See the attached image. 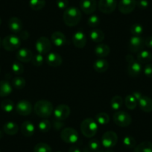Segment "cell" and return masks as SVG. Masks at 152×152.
Returning a JSON list of instances; mask_svg holds the SVG:
<instances>
[{
    "label": "cell",
    "instance_id": "cell-5",
    "mask_svg": "<svg viewBox=\"0 0 152 152\" xmlns=\"http://www.w3.org/2000/svg\"><path fill=\"white\" fill-rule=\"evenodd\" d=\"M113 121L118 126L125 128L131 125L132 119L128 113L123 110H117L113 114Z\"/></svg>",
    "mask_w": 152,
    "mask_h": 152
},
{
    "label": "cell",
    "instance_id": "cell-39",
    "mask_svg": "<svg viewBox=\"0 0 152 152\" xmlns=\"http://www.w3.org/2000/svg\"><path fill=\"white\" fill-rule=\"evenodd\" d=\"M101 148V142L99 140L97 139H92L89 141L88 142V148L90 149L91 151H97L100 150Z\"/></svg>",
    "mask_w": 152,
    "mask_h": 152
},
{
    "label": "cell",
    "instance_id": "cell-1",
    "mask_svg": "<svg viewBox=\"0 0 152 152\" xmlns=\"http://www.w3.org/2000/svg\"><path fill=\"white\" fill-rule=\"evenodd\" d=\"M82 18L81 12L75 7H69L64 11V22L69 27H74L77 26Z\"/></svg>",
    "mask_w": 152,
    "mask_h": 152
},
{
    "label": "cell",
    "instance_id": "cell-31",
    "mask_svg": "<svg viewBox=\"0 0 152 152\" xmlns=\"http://www.w3.org/2000/svg\"><path fill=\"white\" fill-rule=\"evenodd\" d=\"M95 120L96 121L98 124L101 125H107L110 122V116L107 113H99L96 116Z\"/></svg>",
    "mask_w": 152,
    "mask_h": 152
},
{
    "label": "cell",
    "instance_id": "cell-23",
    "mask_svg": "<svg viewBox=\"0 0 152 152\" xmlns=\"http://www.w3.org/2000/svg\"><path fill=\"white\" fill-rule=\"evenodd\" d=\"M109 67V64L107 61L104 58H99L96 60L93 64V68L96 72L99 73H104L108 69Z\"/></svg>",
    "mask_w": 152,
    "mask_h": 152
},
{
    "label": "cell",
    "instance_id": "cell-12",
    "mask_svg": "<svg viewBox=\"0 0 152 152\" xmlns=\"http://www.w3.org/2000/svg\"><path fill=\"white\" fill-rule=\"evenodd\" d=\"M145 46V40L140 36H134L130 39L129 49L131 52H137L142 50Z\"/></svg>",
    "mask_w": 152,
    "mask_h": 152
},
{
    "label": "cell",
    "instance_id": "cell-11",
    "mask_svg": "<svg viewBox=\"0 0 152 152\" xmlns=\"http://www.w3.org/2000/svg\"><path fill=\"white\" fill-rule=\"evenodd\" d=\"M137 6L136 0H120L118 5L119 11L122 14H131Z\"/></svg>",
    "mask_w": 152,
    "mask_h": 152
},
{
    "label": "cell",
    "instance_id": "cell-34",
    "mask_svg": "<svg viewBox=\"0 0 152 152\" xmlns=\"http://www.w3.org/2000/svg\"><path fill=\"white\" fill-rule=\"evenodd\" d=\"M1 108L6 113L12 112L14 108V103L11 99H5L1 102Z\"/></svg>",
    "mask_w": 152,
    "mask_h": 152
},
{
    "label": "cell",
    "instance_id": "cell-38",
    "mask_svg": "<svg viewBox=\"0 0 152 152\" xmlns=\"http://www.w3.org/2000/svg\"><path fill=\"white\" fill-rule=\"evenodd\" d=\"M123 145L127 148H133L136 147L137 142L136 140L131 136H126L123 139Z\"/></svg>",
    "mask_w": 152,
    "mask_h": 152
},
{
    "label": "cell",
    "instance_id": "cell-56",
    "mask_svg": "<svg viewBox=\"0 0 152 152\" xmlns=\"http://www.w3.org/2000/svg\"><path fill=\"white\" fill-rule=\"evenodd\" d=\"M2 24V19L0 18V25Z\"/></svg>",
    "mask_w": 152,
    "mask_h": 152
},
{
    "label": "cell",
    "instance_id": "cell-2",
    "mask_svg": "<svg viewBox=\"0 0 152 152\" xmlns=\"http://www.w3.org/2000/svg\"><path fill=\"white\" fill-rule=\"evenodd\" d=\"M34 113L39 117L46 119L52 114L54 111L53 104L47 100H40L35 103Z\"/></svg>",
    "mask_w": 152,
    "mask_h": 152
},
{
    "label": "cell",
    "instance_id": "cell-37",
    "mask_svg": "<svg viewBox=\"0 0 152 152\" xmlns=\"http://www.w3.org/2000/svg\"><path fill=\"white\" fill-rule=\"evenodd\" d=\"M38 127H39V129H40L41 132L46 133L50 131L51 128H52V124H51V122L48 119H45L40 121L39 125H38Z\"/></svg>",
    "mask_w": 152,
    "mask_h": 152
},
{
    "label": "cell",
    "instance_id": "cell-9",
    "mask_svg": "<svg viewBox=\"0 0 152 152\" xmlns=\"http://www.w3.org/2000/svg\"><path fill=\"white\" fill-rule=\"evenodd\" d=\"M117 7L116 0H99L98 8L103 14H109L113 12Z\"/></svg>",
    "mask_w": 152,
    "mask_h": 152
},
{
    "label": "cell",
    "instance_id": "cell-20",
    "mask_svg": "<svg viewBox=\"0 0 152 152\" xmlns=\"http://www.w3.org/2000/svg\"><path fill=\"white\" fill-rule=\"evenodd\" d=\"M142 72V65L138 61H134L128 64V73L132 78H137Z\"/></svg>",
    "mask_w": 152,
    "mask_h": 152
},
{
    "label": "cell",
    "instance_id": "cell-43",
    "mask_svg": "<svg viewBox=\"0 0 152 152\" xmlns=\"http://www.w3.org/2000/svg\"><path fill=\"white\" fill-rule=\"evenodd\" d=\"M100 19L97 15H91L87 20V25L91 28H96L100 24Z\"/></svg>",
    "mask_w": 152,
    "mask_h": 152
},
{
    "label": "cell",
    "instance_id": "cell-36",
    "mask_svg": "<svg viewBox=\"0 0 152 152\" xmlns=\"http://www.w3.org/2000/svg\"><path fill=\"white\" fill-rule=\"evenodd\" d=\"M26 80L22 77H15L12 81V84L14 86V88L17 89V90H22L26 87Z\"/></svg>",
    "mask_w": 152,
    "mask_h": 152
},
{
    "label": "cell",
    "instance_id": "cell-50",
    "mask_svg": "<svg viewBox=\"0 0 152 152\" xmlns=\"http://www.w3.org/2000/svg\"><path fill=\"white\" fill-rule=\"evenodd\" d=\"M68 152H81V149L78 147V146L72 145L69 148Z\"/></svg>",
    "mask_w": 152,
    "mask_h": 152
},
{
    "label": "cell",
    "instance_id": "cell-29",
    "mask_svg": "<svg viewBox=\"0 0 152 152\" xmlns=\"http://www.w3.org/2000/svg\"><path fill=\"white\" fill-rule=\"evenodd\" d=\"M134 152H152V142L145 141L140 143L135 147Z\"/></svg>",
    "mask_w": 152,
    "mask_h": 152
},
{
    "label": "cell",
    "instance_id": "cell-30",
    "mask_svg": "<svg viewBox=\"0 0 152 152\" xmlns=\"http://www.w3.org/2000/svg\"><path fill=\"white\" fill-rule=\"evenodd\" d=\"M123 105V99L119 96H115L110 100V107L113 110H119Z\"/></svg>",
    "mask_w": 152,
    "mask_h": 152
},
{
    "label": "cell",
    "instance_id": "cell-27",
    "mask_svg": "<svg viewBox=\"0 0 152 152\" xmlns=\"http://www.w3.org/2000/svg\"><path fill=\"white\" fill-rule=\"evenodd\" d=\"M137 58L140 64H148L152 60V54L149 51L142 50L137 53Z\"/></svg>",
    "mask_w": 152,
    "mask_h": 152
},
{
    "label": "cell",
    "instance_id": "cell-26",
    "mask_svg": "<svg viewBox=\"0 0 152 152\" xmlns=\"http://www.w3.org/2000/svg\"><path fill=\"white\" fill-rule=\"evenodd\" d=\"M12 93V87L7 81H0V97H6Z\"/></svg>",
    "mask_w": 152,
    "mask_h": 152
},
{
    "label": "cell",
    "instance_id": "cell-32",
    "mask_svg": "<svg viewBox=\"0 0 152 152\" xmlns=\"http://www.w3.org/2000/svg\"><path fill=\"white\" fill-rule=\"evenodd\" d=\"M46 5V0H30L29 6L34 11L42 10Z\"/></svg>",
    "mask_w": 152,
    "mask_h": 152
},
{
    "label": "cell",
    "instance_id": "cell-15",
    "mask_svg": "<svg viewBox=\"0 0 152 152\" xmlns=\"http://www.w3.org/2000/svg\"><path fill=\"white\" fill-rule=\"evenodd\" d=\"M87 42V36L84 32L78 31H76L72 36V43L76 48L82 49L86 46Z\"/></svg>",
    "mask_w": 152,
    "mask_h": 152
},
{
    "label": "cell",
    "instance_id": "cell-16",
    "mask_svg": "<svg viewBox=\"0 0 152 152\" xmlns=\"http://www.w3.org/2000/svg\"><path fill=\"white\" fill-rule=\"evenodd\" d=\"M16 57H17V59L20 62L28 63L31 61L33 58V53L30 49L23 48L17 52Z\"/></svg>",
    "mask_w": 152,
    "mask_h": 152
},
{
    "label": "cell",
    "instance_id": "cell-44",
    "mask_svg": "<svg viewBox=\"0 0 152 152\" xmlns=\"http://www.w3.org/2000/svg\"><path fill=\"white\" fill-rule=\"evenodd\" d=\"M56 5L58 8L61 10H66L68 8V0H56Z\"/></svg>",
    "mask_w": 152,
    "mask_h": 152
},
{
    "label": "cell",
    "instance_id": "cell-41",
    "mask_svg": "<svg viewBox=\"0 0 152 152\" xmlns=\"http://www.w3.org/2000/svg\"><path fill=\"white\" fill-rule=\"evenodd\" d=\"M11 68H12L13 72L17 75H20L23 74L24 72V66L20 62H17V61L14 62Z\"/></svg>",
    "mask_w": 152,
    "mask_h": 152
},
{
    "label": "cell",
    "instance_id": "cell-13",
    "mask_svg": "<svg viewBox=\"0 0 152 152\" xmlns=\"http://www.w3.org/2000/svg\"><path fill=\"white\" fill-rule=\"evenodd\" d=\"M16 110H17V113L21 116H28L32 112V105L28 101L23 99L17 104Z\"/></svg>",
    "mask_w": 152,
    "mask_h": 152
},
{
    "label": "cell",
    "instance_id": "cell-49",
    "mask_svg": "<svg viewBox=\"0 0 152 152\" xmlns=\"http://www.w3.org/2000/svg\"><path fill=\"white\" fill-rule=\"evenodd\" d=\"M29 37V33L26 31H23L20 32V40H26Z\"/></svg>",
    "mask_w": 152,
    "mask_h": 152
},
{
    "label": "cell",
    "instance_id": "cell-42",
    "mask_svg": "<svg viewBox=\"0 0 152 152\" xmlns=\"http://www.w3.org/2000/svg\"><path fill=\"white\" fill-rule=\"evenodd\" d=\"M43 61H44V58H43V55L41 54H36V55H33V58L31 59L32 64L35 66H40L43 65Z\"/></svg>",
    "mask_w": 152,
    "mask_h": 152
},
{
    "label": "cell",
    "instance_id": "cell-51",
    "mask_svg": "<svg viewBox=\"0 0 152 152\" xmlns=\"http://www.w3.org/2000/svg\"><path fill=\"white\" fill-rule=\"evenodd\" d=\"M132 95L134 96V97L137 99V102H139L140 99L142 97V94L141 93H140V92H134V93H132Z\"/></svg>",
    "mask_w": 152,
    "mask_h": 152
},
{
    "label": "cell",
    "instance_id": "cell-4",
    "mask_svg": "<svg viewBox=\"0 0 152 152\" xmlns=\"http://www.w3.org/2000/svg\"><path fill=\"white\" fill-rule=\"evenodd\" d=\"M2 46L4 49L9 52H14L21 46V40L14 34H10L5 37L2 41Z\"/></svg>",
    "mask_w": 152,
    "mask_h": 152
},
{
    "label": "cell",
    "instance_id": "cell-52",
    "mask_svg": "<svg viewBox=\"0 0 152 152\" xmlns=\"http://www.w3.org/2000/svg\"><path fill=\"white\" fill-rule=\"evenodd\" d=\"M126 61H127V62H128V64H131V63H132V62H134V61H134V58L133 57V55H130V54L127 55Z\"/></svg>",
    "mask_w": 152,
    "mask_h": 152
},
{
    "label": "cell",
    "instance_id": "cell-24",
    "mask_svg": "<svg viewBox=\"0 0 152 152\" xmlns=\"http://www.w3.org/2000/svg\"><path fill=\"white\" fill-rule=\"evenodd\" d=\"M94 52L98 58H104L109 55L110 49L106 44H99L95 47Z\"/></svg>",
    "mask_w": 152,
    "mask_h": 152
},
{
    "label": "cell",
    "instance_id": "cell-19",
    "mask_svg": "<svg viewBox=\"0 0 152 152\" xmlns=\"http://www.w3.org/2000/svg\"><path fill=\"white\" fill-rule=\"evenodd\" d=\"M23 27V22L20 18L16 17H11L8 21V28L14 33H19Z\"/></svg>",
    "mask_w": 152,
    "mask_h": 152
},
{
    "label": "cell",
    "instance_id": "cell-7",
    "mask_svg": "<svg viewBox=\"0 0 152 152\" xmlns=\"http://www.w3.org/2000/svg\"><path fill=\"white\" fill-rule=\"evenodd\" d=\"M118 142V136L114 131H109L102 135V144L106 148H111L116 145Z\"/></svg>",
    "mask_w": 152,
    "mask_h": 152
},
{
    "label": "cell",
    "instance_id": "cell-14",
    "mask_svg": "<svg viewBox=\"0 0 152 152\" xmlns=\"http://www.w3.org/2000/svg\"><path fill=\"white\" fill-rule=\"evenodd\" d=\"M81 10L86 14H92L97 8L96 0H81L80 1Z\"/></svg>",
    "mask_w": 152,
    "mask_h": 152
},
{
    "label": "cell",
    "instance_id": "cell-17",
    "mask_svg": "<svg viewBox=\"0 0 152 152\" xmlns=\"http://www.w3.org/2000/svg\"><path fill=\"white\" fill-rule=\"evenodd\" d=\"M63 60L59 54L55 52H51L47 55L46 57V63L49 66L52 67H58L62 64Z\"/></svg>",
    "mask_w": 152,
    "mask_h": 152
},
{
    "label": "cell",
    "instance_id": "cell-54",
    "mask_svg": "<svg viewBox=\"0 0 152 152\" xmlns=\"http://www.w3.org/2000/svg\"><path fill=\"white\" fill-rule=\"evenodd\" d=\"M2 137H3V132L0 130V139H2Z\"/></svg>",
    "mask_w": 152,
    "mask_h": 152
},
{
    "label": "cell",
    "instance_id": "cell-47",
    "mask_svg": "<svg viewBox=\"0 0 152 152\" xmlns=\"http://www.w3.org/2000/svg\"><path fill=\"white\" fill-rule=\"evenodd\" d=\"M53 127L56 131H60L61 129L63 130V128L64 127V123L61 121L55 120L53 122Z\"/></svg>",
    "mask_w": 152,
    "mask_h": 152
},
{
    "label": "cell",
    "instance_id": "cell-25",
    "mask_svg": "<svg viewBox=\"0 0 152 152\" xmlns=\"http://www.w3.org/2000/svg\"><path fill=\"white\" fill-rule=\"evenodd\" d=\"M3 131L8 135H15L19 131V127L17 124L14 122H6L3 126Z\"/></svg>",
    "mask_w": 152,
    "mask_h": 152
},
{
    "label": "cell",
    "instance_id": "cell-10",
    "mask_svg": "<svg viewBox=\"0 0 152 152\" xmlns=\"http://www.w3.org/2000/svg\"><path fill=\"white\" fill-rule=\"evenodd\" d=\"M54 116L57 120L64 121L69 116L71 113V109L67 104H60L56 107L53 111Z\"/></svg>",
    "mask_w": 152,
    "mask_h": 152
},
{
    "label": "cell",
    "instance_id": "cell-48",
    "mask_svg": "<svg viewBox=\"0 0 152 152\" xmlns=\"http://www.w3.org/2000/svg\"><path fill=\"white\" fill-rule=\"evenodd\" d=\"M145 46L149 49H152V36H149L145 40Z\"/></svg>",
    "mask_w": 152,
    "mask_h": 152
},
{
    "label": "cell",
    "instance_id": "cell-55",
    "mask_svg": "<svg viewBox=\"0 0 152 152\" xmlns=\"http://www.w3.org/2000/svg\"><path fill=\"white\" fill-rule=\"evenodd\" d=\"M2 40H1V38H0V46H1V45H2Z\"/></svg>",
    "mask_w": 152,
    "mask_h": 152
},
{
    "label": "cell",
    "instance_id": "cell-8",
    "mask_svg": "<svg viewBox=\"0 0 152 152\" xmlns=\"http://www.w3.org/2000/svg\"><path fill=\"white\" fill-rule=\"evenodd\" d=\"M35 47H36L37 52L41 55H46L49 52L52 48V43L50 40L47 37H41L38 38L35 43Z\"/></svg>",
    "mask_w": 152,
    "mask_h": 152
},
{
    "label": "cell",
    "instance_id": "cell-3",
    "mask_svg": "<svg viewBox=\"0 0 152 152\" xmlns=\"http://www.w3.org/2000/svg\"><path fill=\"white\" fill-rule=\"evenodd\" d=\"M81 131L87 138H92L98 131V123L92 118H87L81 124Z\"/></svg>",
    "mask_w": 152,
    "mask_h": 152
},
{
    "label": "cell",
    "instance_id": "cell-21",
    "mask_svg": "<svg viewBox=\"0 0 152 152\" xmlns=\"http://www.w3.org/2000/svg\"><path fill=\"white\" fill-rule=\"evenodd\" d=\"M21 133L26 137H31L35 132V127L30 121H25L21 125Z\"/></svg>",
    "mask_w": 152,
    "mask_h": 152
},
{
    "label": "cell",
    "instance_id": "cell-58",
    "mask_svg": "<svg viewBox=\"0 0 152 152\" xmlns=\"http://www.w3.org/2000/svg\"><path fill=\"white\" fill-rule=\"evenodd\" d=\"M0 152H1V150H0Z\"/></svg>",
    "mask_w": 152,
    "mask_h": 152
},
{
    "label": "cell",
    "instance_id": "cell-33",
    "mask_svg": "<svg viewBox=\"0 0 152 152\" xmlns=\"http://www.w3.org/2000/svg\"><path fill=\"white\" fill-rule=\"evenodd\" d=\"M137 102H138L137 101V99L134 97V96H133L132 94L127 96L125 99V106H126V107L129 110L135 109V108L137 107Z\"/></svg>",
    "mask_w": 152,
    "mask_h": 152
},
{
    "label": "cell",
    "instance_id": "cell-35",
    "mask_svg": "<svg viewBox=\"0 0 152 152\" xmlns=\"http://www.w3.org/2000/svg\"><path fill=\"white\" fill-rule=\"evenodd\" d=\"M34 152H52V148L44 142L37 143L34 148Z\"/></svg>",
    "mask_w": 152,
    "mask_h": 152
},
{
    "label": "cell",
    "instance_id": "cell-28",
    "mask_svg": "<svg viewBox=\"0 0 152 152\" xmlns=\"http://www.w3.org/2000/svg\"><path fill=\"white\" fill-rule=\"evenodd\" d=\"M104 34L102 30L98 28H94L90 32V37L92 41L95 43H100L104 39Z\"/></svg>",
    "mask_w": 152,
    "mask_h": 152
},
{
    "label": "cell",
    "instance_id": "cell-57",
    "mask_svg": "<svg viewBox=\"0 0 152 152\" xmlns=\"http://www.w3.org/2000/svg\"><path fill=\"white\" fill-rule=\"evenodd\" d=\"M56 152H61V151H56Z\"/></svg>",
    "mask_w": 152,
    "mask_h": 152
},
{
    "label": "cell",
    "instance_id": "cell-22",
    "mask_svg": "<svg viewBox=\"0 0 152 152\" xmlns=\"http://www.w3.org/2000/svg\"><path fill=\"white\" fill-rule=\"evenodd\" d=\"M138 103L140 109L144 112L150 113L152 111V99L151 98L142 96Z\"/></svg>",
    "mask_w": 152,
    "mask_h": 152
},
{
    "label": "cell",
    "instance_id": "cell-40",
    "mask_svg": "<svg viewBox=\"0 0 152 152\" xmlns=\"http://www.w3.org/2000/svg\"><path fill=\"white\" fill-rule=\"evenodd\" d=\"M130 31L133 36H140L143 32V27L139 23H134L131 26Z\"/></svg>",
    "mask_w": 152,
    "mask_h": 152
},
{
    "label": "cell",
    "instance_id": "cell-46",
    "mask_svg": "<svg viewBox=\"0 0 152 152\" xmlns=\"http://www.w3.org/2000/svg\"><path fill=\"white\" fill-rule=\"evenodd\" d=\"M137 6L140 9H145L148 6V0H138L137 1Z\"/></svg>",
    "mask_w": 152,
    "mask_h": 152
},
{
    "label": "cell",
    "instance_id": "cell-6",
    "mask_svg": "<svg viewBox=\"0 0 152 152\" xmlns=\"http://www.w3.org/2000/svg\"><path fill=\"white\" fill-rule=\"evenodd\" d=\"M61 138L64 142L75 144L78 140V133L72 128H64L61 133Z\"/></svg>",
    "mask_w": 152,
    "mask_h": 152
},
{
    "label": "cell",
    "instance_id": "cell-53",
    "mask_svg": "<svg viewBox=\"0 0 152 152\" xmlns=\"http://www.w3.org/2000/svg\"><path fill=\"white\" fill-rule=\"evenodd\" d=\"M94 152H113L112 151H110V150H107V151H94Z\"/></svg>",
    "mask_w": 152,
    "mask_h": 152
},
{
    "label": "cell",
    "instance_id": "cell-45",
    "mask_svg": "<svg viewBox=\"0 0 152 152\" xmlns=\"http://www.w3.org/2000/svg\"><path fill=\"white\" fill-rule=\"evenodd\" d=\"M144 74L148 78H152V64H146L144 68Z\"/></svg>",
    "mask_w": 152,
    "mask_h": 152
},
{
    "label": "cell",
    "instance_id": "cell-18",
    "mask_svg": "<svg viewBox=\"0 0 152 152\" xmlns=\"http://www.w3.org/2000/svg\"><path fill=\"white\" fill-rule=\"evenodd\" d=\"M51 40L55 46L61 47L65 45L66 42V38L62 32L55 31L51 36Z\"/></svg>",
    "mask_w": 152,
    "mask_h": 152
}]
</instances>
